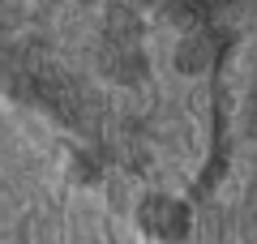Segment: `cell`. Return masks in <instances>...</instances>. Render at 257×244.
<instances>
[{
	"label": "cell",
	"mask_w": 257,
	"mask_h": 244,
	"mask_svg": "<svg viewBox=\"0 0 257 244\" xmlns=\"http://www.w3.org/2000/svg\"><path fill=\"white\" fill-rule=\"evenodd\" d=\"M138 223L146 227L150 235H163V240H180V235L189 231V206H184V201H176V197H163V193H155V197L142 201Z\"/></svg>",
	"instance_id": "6da1fadb"
},
{
	"label": "cell",
	"mask_w": 257,
	"mask_h": 244,
	"mask_svg": "<svg viewBox=\"0 0 257 244\" xmlns=\"http://www.w3.org/2000/svg\"><path fill=\"white\" fill-rule=\"evenodd\" d=\"M227 47V35L223 30H210L202 26L197 35H189L180 43V69L184 73H206L210 64H219V52Z\"/></svg>",
	"instance_id": "7a4b0ae2"
}]
</instances>
